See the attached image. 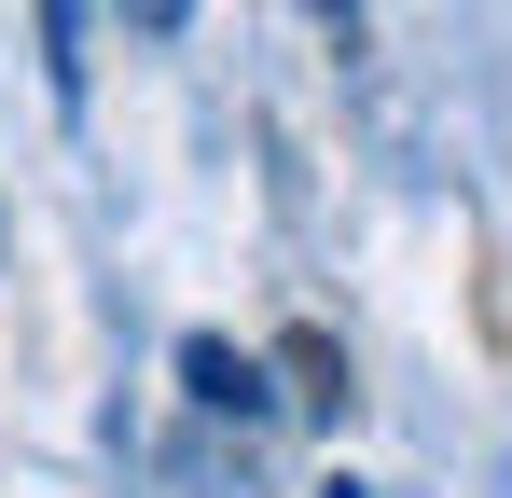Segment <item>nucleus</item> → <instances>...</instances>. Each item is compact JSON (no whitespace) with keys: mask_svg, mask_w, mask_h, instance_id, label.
Segmentation results:
<instances>
[{"mask_svg":"<svg viewBox=\"0 0 512 498\" xmlns=\"http://www.w3.org/2000/svg\"><path fill=\"white\" fill-rule=\"evenodd\" d=\"M180 374H194V402H208V415H263V374L236 360V346H180Z\"/></svg>","mask_w":512,"mask_h":498,"instance_id":"f257e3e1","label":"nucleus"},{"mask_svg":"<svg viewBox=\"0 0 512 498\" xmlns=\"http://www.w3.org/2000/svg\"><path fill=\"white\" fill-rule=\"evenodd\" d=\"M319 28H346V42H360V0H319Z\"/></svg>","mask_w":512,"mask_h":498,"instance_id":"f03ea898","label":"nucleus"},{"mask_svg":"<svg viewBox=\"0 0 512 498\" xmlns=\"http://www.w3.org/2000/svg\"><path fill=\"white\" fill-rule=\"evenodd\" d=\"M319 498H360V485H319Z\"/></svg>","mask_w":512,"mask_h":498,"instance_id":"7ed1b4c3","label":"nucleus"}]
</instances>
